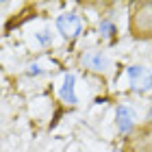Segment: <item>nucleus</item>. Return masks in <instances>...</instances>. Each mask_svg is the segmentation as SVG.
Instances as JSON below:
<instances>
[{
	"label": "nucleus",
	"mask_w": 152,
	"mask_h": 152,
	"mask_svg": "<svg viewBox=\"0 0 152 152\" xmlns=\"http://www.w3.org/2000/svg\"><path fill=\"white\" fill-rule=\"evenodd\" d=\"M57 31L65 39L78 37L83 33V18L78 13H61V15H57Z\"/></svg>",
	"instance_id": "1"
},
{
	"label": "nucleus",
	"mask_w": 152,
	"mask_h": 152,
	"mask_svg": "<svg viewBox=\"0 0 152 152\" xmlns=\"http://www.w3.org/2000/svg\"><path fill=\"white\" fill-rule=\"evenodd\" d=\"M115 117H117V128H120V133L126 135V133H130V130L135 128V120H137V115H135L133 109H128L126 104H120V107H117Z\"/></svg>",
	"instance_id": "2"
},
{
	"label": "nucleus",
	"mask_w": 152,
	"mask_h": 152,
	"mask_svg": "<svg viewBox=\"0 0 152 152\" xmlns=\"http://www.w3.org/2000/svg\"><path fill=\"white\" fill-rule=\"evenodd\" d=\"M76 78L74 74H65L63 76V83H61V89H59V98L65 102V104H76Z\"/></svg>",
	"instance_id": "3"
},
{
	"label": "nucleus",
	"mask_w": 152,
	"mask_h": 152,
	"mask_svg": "<svg viewBox=\"0 0 152 152\" xmlns=\"http://www.w3.org/2000/svg\"><path fill=\"white\" fill-rule=\"evenodd\" d=\"M85 63H87V67H91V70H104L109 61H107V57L102 52L94 50V52H89L87 57H85Z\"/></svg>",
	"instance_id": "4"
},
{
	"label": "nucleus",
	"mask_w": 152,
	"mask_h": 152,
	"mask_svg": "<svg viewBox=\"0 0 152 152\" xmlns=\"http://www.w3.org/2000/svg\"><path fill=\"white\" fill-rule=\"evenodd\" d=\"M100 35L102 37H113L115 35V33H117V28H115V24L113 22H109V20H102V22H100Z\"/></svg>",
	"instance_id": "5"
},
{
	"label": "nucleus",
	"mask_w": 152,
	"mask_h": 152,
	"mask_svg": "<svg viewBox=\"0 0 152 152\" xmlns=\"http://www.w3.org/2000/svg\"><path fill=\"white\" fill-rule=\"evenodd\" d=\"M37 39H39L44 46L52 44V35H48V31H41V33H37Z\"/></svg>",
	"instance_id": "6"
},
{
	"label": "nucleus",
	"mask_w": 152,
	"mask_h": 152,
	"mask_svg": "<svg viewBox=\"0 0 152 152\" xmlns=\"http://www.w3.org/2000/svg\"><path fill=\"white\" fill-rule=\"evenodd\" d=\"M28 74H33V76H37V74H41V70H39V65L35 63V65H31V70H28Z\"/></svg>",
	"instance_id": "7"
},
{
	"label": "nucleus",
	"mask_w": 152,
	"mask_h": 152,
	"mask_svg": "<svg viewBox=\"0 0 152 152\" xmlns=\"http://www.w3.org/2000/svg\"><path fill=\"white\" fill-rule=\"evenodd\" d=\"M148 120L152 122V107H150V111H148Z\"/></svg>",
	"instance_id": "8"
}]
</instances>
